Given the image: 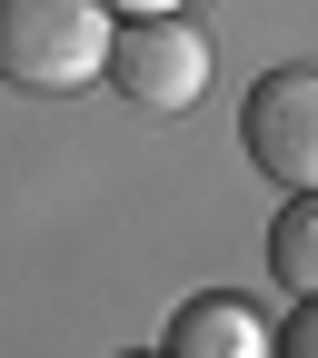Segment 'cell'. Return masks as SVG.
Masks as SVG:
<instances>
[{
  "instance_id": "1",
  "label": "cell",
  "mask_w": 318,
  "mask_h": 358,
  "mask_svg": "<svg viewBox=\"0 0 318 358\" xmlns=\"http://www.w3.org/2000/svg\"><path fill=\"white\" fill-rule=\"evenodd\" d=\"M110 70V0H0V80L70 100Z\"/></svg>"
},
{
  "instance_id": "2",
  "label": "cell",
  "mask_w": 318,
  "mask_h": 358,
  "mask_svg": "<svg viewBox=\"0 0 318 358\" xmlns=\"http://www.w3.org/2000/svg\"><path fill=\"white\" fill-rule=\"evenodd\" d=\"M110 90L140 120H179L209 100V40L179 20V10H140V20H110Z\"/></svg>"
},
{
  "instance_id": "3",
  "label": "cell",
  "mask_w": 318,
  "mask_h": 358,
  "mask_svg": "<svg viewBox=\"0 0 318 358\" xmlns=\"http://www.w3.org/2000/svg\"><path fill=\"white\" fill-rule=\"evenodd\" d=\"M239 140H249L259 179H279V189H318V70H308V60L249 80V100H239Z\"/></svg>"
},
{
  "instance_id": "4",
  "label": "cell",
  "mask_w": 318,
  "mask_h": 358,
  "mask_svg": "<svg viewBox=\"0 0 318 358\" xmlns=\"http://www.w3.org/2000/svg\"><path fill=\"white\" fill-rule=\"evenodd\" d=\"M159 358H268V319H259L239 289H199V299L169 308Z\"/></svg>"
},
{
  "instance_id": "5",
  "label": "cell",
  "mask_w": 318,
  "mask_h": 358,
  "mask_svg": "<svg viewBox=\"0 0 318 358\" xmlns=\"http://www.w3.org/2000/svg\"><path fill=\"white\" fill-rule=\"evenodd\" d=\"M268 279L279 289H318V189H289V209L268 219Z\"/></svg>"
},
{
  "instance_id": "6",
  "label": "cell",
  "mask_w": 318,
  "mask_h": 358,
  "mask_svg": "<svg viewBox=\"0 0 318 358\" xmlns=\"http://www.w3.org/2000/svg\"><path fill=\"white\" fill-rule=\"evenodd\" d=\"M268 358H318V289L289 308V329H268Z\"/></svg>"
},
{
  "instance_id": "7",
  "label": "cell",
  "mask_w": 318,
  "mask_h": 358,
  "mask_svg": "<svg viewBox=\"0 0 318 358\" xmlns=\"http://www.w3.org/2000/svg\"><path fill=\"white\" fill-rule=\"evenodd\" d=\"M110 10H129V20H140V10H179V0H110Z\"/></svg>"
},
{
  "instance_id": "8",
  "label": "cell",
  "mask_w": 318,
  "mask_h": 358,
  "mask_svg": "<svg viewBox=\"0 0 318 358\" xmlns=\"http://www.w3.org/2000/svg\"><path fill=\"white\" fill-rule=\"evenodd\" d=\"M120 358H159V348H120Z\"/></svg>"
}]
</instances>
